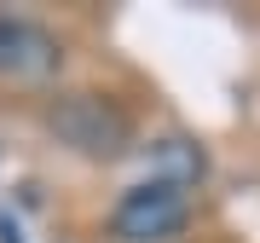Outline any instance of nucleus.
<instances>
[{
  "label": "nucleus",
  "instance_id": "nucleus-3",
  "mask_svg": "<svg viewBox=\"0 0 260 243\" xmlns=\"http://www.w3.org/2000/svg\"><path fill=\"white\" fill-rule=\"evenodd\" d=\"M64 70V41L47 23L23 18V12H0V75L18 81H47Z\"/></svg>",
  "mask_w": 260,
  "mask_h": 243
},
{
  "label": "nucleus",
  "instance_id": "nucleus-1",
  "mask_svg": "<svg viewBox=\"0 0 260 243\" xmlns=\"http://www.w3.org/2000/svg\"><path fill=\"white\" fill-rule=\"evenodd\" d=\"M41 122H47V133L58 145H70L75 157H87V162H116L121 150L133 145V116L121 110L110 93H93V87L58 93L47 110H41Z\"/></svg>",
  "mask_w": 260,
  "mask_h": 243
},
{
  "label": "nucleus",
  "instance_id": "nucleus-5",
  "mask_svg": "<svg viewBox=\"0 0 260 243\" xmlns=\"http://www.w3.org/2000/svg\"><path fill=\"white\" fill-rule=\"evenodd\" d=\"M0 243H23V232H18V220H12L6 208H0Z\"/></svg>",
  "mask_w": 260,
  "mask_h": 243
},
{
  "label": "nucleus",
  "instance_id": "nucleus-4",
  "mask_svg": "<svg viewBox=\"0 0 260 243\" xmlns=\"http://www.w3.org/2000/svg\"><path fill=\"white\" fill-rule=\"evenodd\" d=\"M203 174H208L203 145H191V139H156L150 145V179H168V186L191 191Z\"/></svg>",
  "mask_w": 260,
  "mask_h": 243
},
{
  "label": "nucleus",
  "instance_id": "nucleus-2",
  "mask_svg": "<svg viewBox=\"0 0 260 243\" xmlns=\"http://www.w3.org/2000/svg\"><path fill=\"white\" fill-rule=\"evenodd\" d=\"M191 220V191L168 186V179H139L116 197L110 232L116 243H174Z\"/></svg>",
  "mask_w": 260,
  "mask_h": 243
}]
</instances>
